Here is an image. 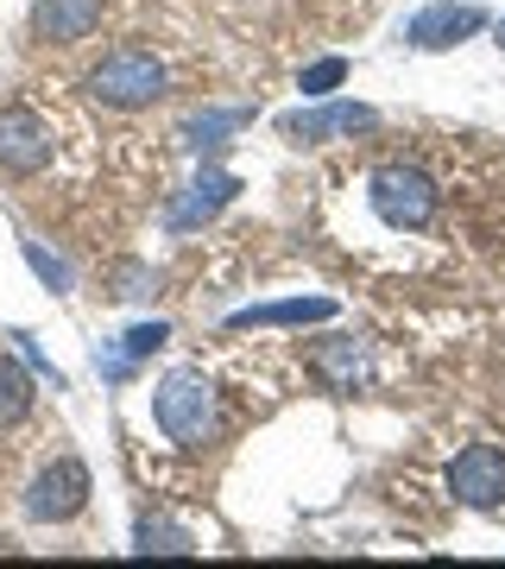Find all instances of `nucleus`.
I'll list each match as a JSON object with an SVG mask.
<instances>
[{"label": "nucleus", "instance_id": "f257e3e1", "mask_svg": "<svg viewBox=\"0 0 505 569\" xmlns=\"http://www.w3.org/2000/svg\"><path fill=\"white\" fill-rule=\"evenodd\" d=\"M152 418H159V430L178 449H202L209 437H215V387L202 380L196 367L164 373L159 392H152Z\"/></svg>", "mask_w": 505, "mask_h": 569}, {"label": "nucleus", "instance_id": "f03ea898", "mask_svg": "<svg viewBox=\"0 0 505 569\" xmlns=\"http://www.w3.org/2000/svg\"><path fill=\"white\" fill-rule=\"evenodd\" d=\"M366 203H373V216H380L385 228L417 234V228H430V216H436V183H430L417 164H380L373 183H366Z\"/></svg>", "mask_w": 505, "mask_h": 569}, {"label": "nucleus", "instance_id": "7ed1b4c3", "mask_svg": "<svg viewBox=\"0 0 505 569\" xmlns=\"http://www.w3.org/2000/svg\"><path fill=\"white\" fill-rule=\"evenodd\" d=\"M164 63L152 51H108V58L89 70V96L108 108H152L164 96Z\"/></svg>", "mask_w": 505, "mask_h": 569}, {"label": "nucleus", "instance_id": "20e7f679", "mask_svg": "<svg viewBox=\"0 0 505 569\" xmlns=\"http://www.w3.org/2000/svg\"><path fill=\"white\" fill-rule=\"evenodd\" d=\"M89 507V468L77 456H58L51 468L32 475V488H26V519L32 526H63V519H77Z\"/></svg>", "mask_w": 505, "mask_h": 569}, {"label": "nucleus", "instance_id": "39448f33", "mask_svg": "<svg viewBox=\"0 0 505 569\" xmlns=\"http://www.w3.org/2000/svg\"><path fill=\"white\" fill-rule=\"evenodd\" d=\"M448 493L474 512H493L505 507V449L499 443H467L448 468Z\"/></svg>", "mask_w": 505, "mask_h": 569}, {"label": "nucleus", "instance_id": "423d86ee", "mask_svg": "<svg viewBox=\"0 0 505 569\" xmlns=\"http://www.w3.org/2000/svg\"><path fill=\"white\" fill-rule=\"evenodd\" d=\"M58 152V133L32 114V108H0V171H13V178H32L44 171Z\"/></svg>", "mask_w": 505, "mask_h": 569}, {"label": "nucleus", "instance_id": "0eeeda50", "mask_svg": "<svg viewBox=\"0 0 505 569\" xmlns=\"http://www.w3.org/2000/svg\"><path fill=\"white\" fill-rule=\"evenodd\" d=\"M486 26V7H474V0H436V7H424V13H411V26H404V39L417 44V51H448V44L474 39Z\"/></svg>", "mask_w": 505, "mask_h": 569}, {"label": "nucleus", "instance_id": "6e6552de", "mask_svg": "<svg viewBox=\"0 0 505 569\" xmlns=\"http://www.w3.org/2000/svg\"><path fill=\"white\" fill-rule=\"evenodd\" d=\"M373 121H380V114L366 102H329L323 96V108H310V114H284L279 133L291 146H323V140H335V133H366Z\"/></svg>", "mask_w": 505, "mask_h": 569}, {"label": "nucleus", "instance_id": "1a4fd4ad", "mask_svg": "<svg viewBox=\"0 0 505 569\" xmlns=\"http://www.w3.org/2000/svg\"><path fill=\"white\" fill-rule=\"evenodd\" d=\"M234 190H241L234 171H202L196 183H183L178 203L164 209V228H171V234H190V228H202L209 216H222V209L234 203Z\"/></svg>", "mask_w": 505, "mask_h": 569}, {"label": "nucleus", "instance_id": "9d476101", "mask_svg": "<svg viewBox=\"0 0 505 569\" xmlns=\"http://www.w3.org/2000/svg\"><path fill=\"white\" fill-rule=\"evenodd\" d=\"M101 26V0H32V39L77 44Z\"/></svg>", "mask_w": 505, "mask_h": 569}, {"label": "nucleus", "instance_id": "9b49d317", "mask_svg": "<svg viewBox=\"0 0 505 569\" xmlns=\"http://www.w3.org/2000/svg\"><path fill=\"white\" fill-rule=\"evenodd\" d=\"M335 298H272V305H246L228 317V329H297V323H329Z\"/></svg>", "mask_w": 505, "mask_h": 569}, {"label": "nucleus", "instance_id": "f8f14e48", "mask_svg": "<svg viewBox=\"0 0 505 569\" xmlns=\"http://www.w3.org/2000/svg\"><path fill=\"white\" fill-rule=\"evenodd\" d=\"M316 367L329 373V387H335V392L366 387V348L354 342V336H329V342L316 348Z\"/></svg>", "mask_w": 505, "mask_h": 569}, {"label": "nucleus", "instance_id": "ddd939ff", "mask_svg": "<svg viewBox=\"0 0 505 569\" xmlns=\"http://www.w3.org/2000/svg\"><path fill=\"white\" fill-rule=\"evenodd\" d=\"M253 121V108H209V114H196V121H183V146H222L228 133H241V127Z\"/></svg>", "mask_w": 505, "mask_h": 569}, {"label": "nucleus", "instance_id": "4468645a", "mask_svg": "<svg viewBox=\"0 0 505 569\" xmlns=\"http://www.w3.org/2000/svg\"><path fill=\"white\" fill-rule=\"evenodd\" d=\"M26 411H32V373L26 361L0 355V425H20Z\"/></svg>", "mask_w": 505, "mask_h": 569}, {"label": "nucleus", "instance_id": "2eb2a0df", "mask_svg": "<svg viewBox=\"0 0 505 569\" xmlns=\"http://www.w3.org/2000/svg\"><path fill=\"white\" fill-rule=\"evenodd\" d=\"M133 550H140V557H183V550H196V538L183 526H171V519H140Z\"/></svg>", "mask_w": 505, "mask_h": 569}, {"label": "nucleus", "instance_id": "dca6fc26", "mask_svg": "<svg viewBox=\"0 0 505 569\" xmlns=\"http://www.w3.org/2000/svg\"><path fill=\"white\" fill-rule=\"evenodd\" d=\"M342 82H347V58H316V63L297 77V89L310 96V102H323V96H335Z\"/></svg>", "mask_w": 505, "mask_h": 569}, {"label": "nucleus", "instance_id": "f3484780", "mask_svg": "<svg viewBox=\"0 0 505 569\" xmlns=\"http://www.w3.org/2000/svg\"><path fill=\"white\" fill-rule=\"evenodd\" d=\"M26 266H32V272H39V284H51L58 298L70 291V284H77V272H70V266L51 253V247H39V241H26Z\"/></svg>", "mask_w": 505, "mask_h": 569}, {"label": "nucleus", "instance_id": "a211bd4d", "mask_svg": "<svg viewBox=\"0 0 505 569\" xmlns=\"http://www.w3.org/2000/svg\"><path fill=\"white\" fill-rule=\"evenodd\" d=\"M95 367H101V380H114V387H121V380H133V355H127V342H101L95 348Z\"/></svg>", "mask_w": 505, "mask_h": 569}, {"label": "nucleus", "instance_id": "6ab92c4d", "mask_svg": "<svg viewBox=\"0 0 505 569\" xmlns=\"http://www.w3.org/2000/svg\"><path fill=\"white\" fill-rule=\"evenodd\" d=\"M164 336H171L164 323H133V329L121 336V342H127V355H133V361H145L152 348H164Z\"/></svg>", "mask_w": 505, "mask_h": 569}, {"label": "nucleus", "instance_id": "aec40b11", "mask_svg": "<svg viewBox=\"0 0 505 569\" xmlns=\"http://www.w3.org/2000/svg\"><path fill=\"white\" fill-rule=\"evenodd\" d=\"M114 298H152V272L145 266H121V291Z\"/></svg>", "mask_w": 505, "mask_h": 569}]
</instances>
